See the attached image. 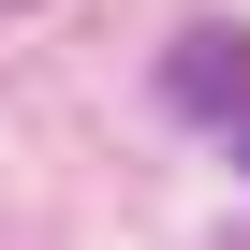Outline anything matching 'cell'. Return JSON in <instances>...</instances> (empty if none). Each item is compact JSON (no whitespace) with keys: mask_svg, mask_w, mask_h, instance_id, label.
<instances>
[{"mask_svg":"<svg viewBox=\"0 0 250 250\" xmlns=\"http://www.w3.org/2000/svg\"><path fill=\"white\" fill-rule=\"evenodd\" d=\"M162 103L235 133V118H250V30H177V44H162Z\"/></svg>","mask_w":250,"mask_h":250,"instance_id":"6da1fadb","label":"cell"},{"mask_svg":"<svg viewBox=\"0 0 250 250\" xmlns=\"http://www.w3.org/2000/svg\"><path fill=\"white\" fill-rule=\"evenodd\" d=\"M235 162H250V118H235Z\"/></svg>","mask_w":250,"mask_h":250,"instance_id":"7a4b0ae2","label":"cell"}]
</instances>
